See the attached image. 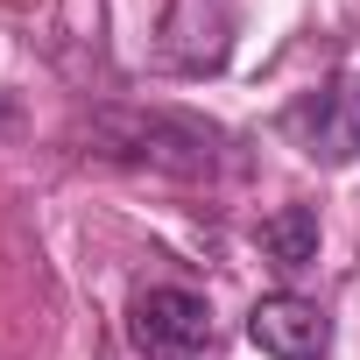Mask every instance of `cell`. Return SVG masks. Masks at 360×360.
<instances>
[{
    "label": "cell",
    "mask_w": 360,
    "mask_h": 360,
    "mask_svg": "<svg viewBox=\"0 0 360 360\" xmlns=\"http://www.w3.org/2000/svg\"><path fill=\"white\" fill-rule=\"evenodd\" d=\"M99 141H106V155L148 162L169 176H212L219 169V127H205L191 113H106Z\"/></svg>",
    "instance_id": "6da1fadb"
},
{
    "label": "cell",
    "mask_w": 360,
    "mask_h": 360,
    "mask_svg": "<svg viewBox=\"0 0 360 360\" xmlns=\"http://www.w3.org/2000/svg\"><path fill=\"white\" fill-rule=\"evenodd\" d=\"M283 134L325 162V169H346L360 162V71H332L325 85H311L304 99L283 106Z\"/></svg>",
    "instance_id": "7a4b0ae2"
},
{
    "label": "cell",
    "mask_w": 360,
    "mask_h": 360,
    "mask_svg": "<svg viewBox=\"0 0 360 360\" xmlns=\"http://www.w3.org/2000/svg\"><path fill=\"white\" fill-rule=\"evenodd\" d=\"M127 339L141 360H198L212 339V304L184 283H148L127 304Z\"/></svg>",
    "instance_id": "3957f363"
},
{
    "label": "cell",
    "mask_w": 360,
    "mask_h": 360,
    "mask_svg": "<svg viewBox=\"0 0 360 360\" xmlns=\"http://www.w3.org/2000/svg\"><path fill=\"white\" fill-rule=\"evenodd\" d=\"M226 50H233V15H226V0H169V15H155V36H148V64L184 71V78L219 71Z\"/></svg>",
    "instance_id": "277c9868"
},
{
    "label": "cell",
    "mask_w": 360,
    "mask_h": 360,
    "mask_svg": "<svg viewBox=\"0 0 360 360\" xmlns=\"http://www.w3.org/2000/svg\"><path fill=\"white\" fill-rule=\"evenodd\" d=\"M248 339H255L269 360H325V346H332V318H325L311 297L276 290V297H262V304L248 311Z\"/></svg>",
    "instance_id": "5b68a950"
},
{
    "label": "cell",
    "mask_w": 360,
    "mask_h": 360,
    "mask_svg": "<svg viewBox=\"0 0 360 360\" xmlns=\"http://www.w3.org/2000/svg\"><path fill=\"white\" fill-rule=\"evenodd\" d=\"M262 255H269V269H283V276H297V269H311L318 262V212L311 205H283V212H269L262 219Z\"/></svg>",
    "instance_id": "8992f818"
}]
</instances>
